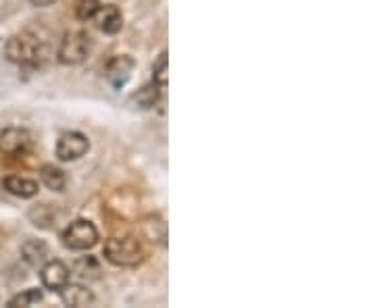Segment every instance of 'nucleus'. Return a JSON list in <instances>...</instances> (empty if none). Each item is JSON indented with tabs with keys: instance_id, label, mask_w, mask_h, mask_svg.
Returning <instances> with one entry per match:
<instances>
[{
	"instance_id": "obj_8",
	"label": "nucleus",
	"mask_w": 375,
	"mask_h": 308,
	"mask_svg": "<svg viewBox=\"0 0 375 308\" xmlns=\"http://www.w3.org/2000/svg\"><path fill=\"white\" fill-rule=\"evenodd\" d=\"M133 67H136V62H133L131 57H127V55H119V57H113L111 61L107 62L105 75H107V79L111 81V86L119 90V88H124L125 83L129 81Z\"/></svg>"
},
{
	"instance_id": "obj_1",
	"label": "nucleus",
	"mask_w": 375,
	"mask_h": 308,
	"mask_svg": "<svg viewBox=\"0 0 375 308\" xmlns=\"http://www.w3.org/2000/svg\"><path fill=\"white\" fill-rule=\"evenodd\" d=\"M105 258L115 267H138L144 260V248L136 238H111L105 244Z\"/></svg>"
},
{
	"instance_id": "obj_10",
	"label": "nucleus",
	"mask_w": 375,
	"mask_h": 308,
	"mask_svg": "<svg viewBox=\"0 0 375 308\" xmlns=\"http://www.w3.org/2000/svg\"><path fill=\"white\" fill-rule=\"evenodd\" d=\"M61 300L65 307H75V308H84L94 304V294L84 288V286H75V283H65L61 290Z\"/></svg>"
},
{
	"instance_id": "obj_5",
	"label": "nucleus",
	"mask_w": 375,
	"mask_h": 308,
	"mask_svg": "<svg viewBox=\"0 0 375 308\" xmlns=\"http://www.w3.org/2000/svg\"><path fill=\"white\" fill-rule=\"evenodd\" d=\"M90 150V142L84 133L79 131H69V133H63L57 142V159L63 163H69V161H77L81 159L86 152Z\"/></svg>"
},
{
	"instance_id": "obj_18",
	"label": "nucleus",
	"mask_w": 375,
	"mask_h": 308,
	"mask_svg": "<svg viewBox=\"0 0 375 308\" xmlns=\"http://www.w3.org/2000/svg\"><path fill=\"white\" fill-rule=\"evenodd\" d=\"M34 6H40V8H46V6H51V4H55L57 0H29Z\"/></svg>"
},
{
	"instance_id": "obj_9",
	"label": "nucleus",
	"mask_w": 375,
	"mask_h": 308,
	"mask_svg": "<svg viewBox=\"0 0 375 308\" xmlns=\"http://www.w3.org/2000/svg\"><path fill=\"white\" fill-rule=\"evenodd\" d=\"M96 23H98V29L113 36L117 32H121L124 27V15L121 11L115 6V4H107V6H100L98 13H96Z\"/></svg>"
},
{
	"instance_id": "obj_2",
	"label": "nucleus",
	"mask_w": 375,
	"mask_h": 308,
	"mask_svg": "<svg viewBox=\"0 0 375 308\" xmlns=\"http://www.w3.org/2000/svg\"><path fill=\"white\" fill-rule=\"evenodd\" d=\"M98 242V229L94 223L86 219L73 221L65 232H63V244L69 250H90Z\"/></svg>"
},
{
	"instance_id": "obj_3",
	"label": "nucleus",
	"mask_w": 375,
	"mask_h": 308,
	"mask_svg": "<svg viewBox=\"0 0 375 308\" xmlns=\"http://www.w3.org/2000/svg\"><path fill=\"white\" fill-rule=\"evenodd\" d=\"M90 53V36L86 32H67L59 46V61L63 65H79Z\"/></svg>"
},
{
	"instance_id": "obj_13",
	"label": "nucleus",
	"mask_w": 375,
	"mask_h": 308,
	"mask_svg": "<svg viewBox=\"0 0 375 308\" xmlns=\"http://www.w3.org/2000/svg\"><path fill=\"white\" fill-rule=\"evenodd\" d=\"M40 180H42V184L46 185L48 189H53V192H61L63 187H65V173H63L59 167H55V165H42Z\"/></svg>"
},
{
	"instance_id": "obj_15",
	"label": "nucleus",
	"mask_w": 375,
	"mask_h": 308,
	"mask_svg": "<svg viewBox=\"0 0 375 308\" xmlns=\"http://www.w3.org/2000/svg\"><path fill=\"white\" fill-rule=\"evenodd\" d=\"M159 86L152 81V83H148V86H144L142 90H138V94H133V100L138 102V107H142V109H152L157 102H159Z\"/></svg>"
},
{
	"instance_id": "obj_11",
	"label": "nucleus",
	"mask_w": 375,
	"mask_h": 308,
	"mask_svg": "<svg viewBox=\"0 0 375 308\" xmlns=\"http://www.w3.org/2000/svg\"><path fill=\"white\" fill-rule=\"evenodd\" d=\"M2 187H4L8 194L17 196V198H34V196H38V189H40L36 180L19 178V175H8V178H4Z\"/></svg>"
},
{
	"instance_id": "obj_16",
	"label": "nucleus",
	"mask_w": 375,
	"mask_h": 308,
	"mask_svg": "<svg viewBox=\"0 0 375 308\" xmlns=\"http://www.w3.org/2000/svg\"><path fill=\"white\" fill-rule=\"evenodd\" d=\"M152 73H154V83L161 88V90H165L167 88V73H169V59H167V53H161V57H159V61L154 62V69H152Z\"/></svg>"
},
{
	"instance_id": "obj_12",
	"label": "nucleus",
	"mask_w": 375,
	"mask_h": 308,
	"mask_svg": "<svg viewBox=\"0 0 375 308\" xmlns=\"http://www.w3.org/2000/svg\"><path fill=\"white\" fill-rule=\"evenodd\" d=\"M21 256L27 265L32 267H40L42 262H46L48 258V244L42 240H27L21 246Z\"/></svg>"
},
{
	"instance_id": "obj_7",
	"label": "nucleus",
	"mask_w": 375,
	"mask_h": 308,
	"mask_svg": "<svg viewBox=\"0 0 375 308\" xmlns=\"http://www.w3.org/2000/svg\"><path fill=\"white\" fill-rule=\"evenodd\" d=\"M71 271L63 260H48L42 269H40V279L42 286L51 292H59L65 283H69Z\"/></svg>"
},
{
	"instance_id": "obj_4",
	"label": "nucleus",
	"mask_w": 375,
	"mask_h": 308,
	"mask_svg": "<svg viewBox=\"0 0 375 308\" xmlns=\"http://www.w3.org/2000/svg\"><path fill=\"white\" fill-rule=\"evenodd\" d=\"M4 55L11 62H17V65H29V62H36L38 55H40V46L36 44L34 38H27V36H15L6 42L4 46Z\"/></svg>"
},
{
	"instance_id": "obj_6",
	"label": "nucleus",
	"mask_w": 375,
	"mask_h": 308,
	"mask_svg": "<svg viewBox=\"0 0 375 308\" xmlns=\"http://www.w3.org/2000/svg\"><path fill=\"white\" fill-rule=\"evenodd\" d=\"M32 146V135L27 129H19V127H8L4 131H0V150L4 154L11 156H19L25 154Z\"/></svg>"
},
{
	"instance_id": "obj_17",
	"label": "nucleus",
	"mask_w": 375,
	"mask_h": 308,
	"mask_svg": "<svg viewBox=\"0 0 375 308\" xmlns=\"http://www.w3.org/2000/svg\"><path fill=\"white\" fill-rule=\"evenodd\" d=\"M98 8H100V0H77L75 15L79 21H90L92 17H96Z\"/></svg>"
},
{
	"instance_id": "obj_14",
	"label": "nucleus",
	"mask_w": 375,
	"mask_h": 308,
	"mask_svg": "<svg viewBox=\"0 0 375 308\" xmlns=\"http://www.w3.org/2000/svg\"><path fill=\"white\" fill-rule=\"evenodd\" d=\"M42 290H25V292H21V294H17V296H13L11 300H8V308H27V307H36V304H40L42 302Z\"/></svg>"
}]
</instances>
